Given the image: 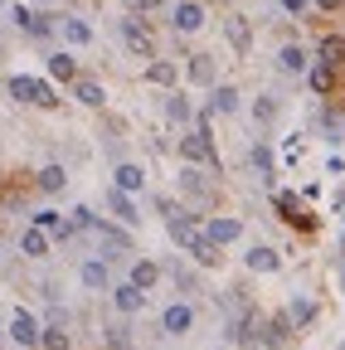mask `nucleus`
<instances>
[{
    "mask_svg": "<svg viewBox=\"0 0 345 350\" xmlns=\"http://www.w3.org/2000/svg\"><path fill=\"white\" fill-rule=\"evenodd\" d=\"M180 156L190 165H214V142H209V112L195 122V131H185L180 137Z\"/></svg>",
    "mask_w": 345,
    "mask_h": 350,
    "instance_id": "1",
    "label": "nucleus"
},
{
    "mask_svg": "<svg viewBox=\"0 0 345 350\" xmlns=\"http://www.w3.org/2000/svg\"><path fill=\"white\" fill-rule=\"evenodd\" d=\"M10 98H15V103H34V107H59L54 83H44V78H25V73L10 78Z\"/></svg>",
    "mask_w": 345,
    "mask_h": 350,
    "instance_id": "2",
    "label": "nucleus"
},
{
    "mask_svg": "<svg viewBox=\"0 0 345 350\" xmlns=\"http://www.w3.org/2000/svg\"><path fill=\"white\" fill-rule=\"evenodd\" d=\"M93 234H98V258H102V262L132 253V234H122L117 224H93Z\"/></svg>",
    "mask_w": 345,
    "mask_h": 350,
    "instance_id": "3",
    "label": "nucleus"
},
{
    "mask_svg": "<svg viewBox=\"0 0 345 350\" xmlns=\"http://www.w3.org/2000/svg\"><path fill=\"white\" fill-rule=\"evenodd\" d=\"M117 29H122V44L132 49L137 59H151L156 49H151V34H146V25L137 20V15H126V20H117Z\"/></svg>",
    "mask_w": 345,
    "mask_h": 350,
    "instance_id": "4",
    "label": "nucleus"
},
{
    "mask_svg": "<svg viewBox=\"0 0 345 350\" xmlns=\"http://www.w3.org/2000/svg\"><path fill=\"white\" fill-rule=\"evenodd\" d=\"M273 204H277V214L287 219V224H296V229H316V214L301 209V200H296L292 190H277V195H273Z\"/></svg>",
    "mask_w": 345,
    "mask_h": 350,
    "instance_id": "5",
    "label": "nucleus"
},
{
    "mask_svg": "<svg viewBox=\"0 0 345 350\" xmlns=\"http://www.w3.org/2000/svg\"><path fill=\"white\" fill-rule=\"evenodd\" d=\"M112 306H117L122 317H132V312H141V306H146V292H141L132 278H126V282H117V287H112Z\"/></svg>",
    "mask_w": 345,
    "mask_h": 350,
    "instance_id": "6",
    "label": "nucleus"
},
{
    "mask_svg": "<svg viewBox=\"0 0 345 350\" xmlns=\"http://www.w3.org/2000/svg\"><path fill=\"white\" fill-rule=\"evenodd\" d=\"M190 326H195V312L185 301H176V306H165V312H161V331L165 336H185Z\"/></svg>",
    "mask_w": 345,
    "mask_h": 350,
    "instance_id": "7",
    "label": "nucleus"
},
{
    "mask_svg": "<svg viewBox=\"0 0 345 350\" xmlns=\"http://www.w3.org/2000/svg\"><path fill=\"white\" fill-rule=\"evenodd\" d=\"M170 25H176L180 34H195V29L204 25V5H199V0H180L176 15H170Z\"/></svg>",
    "mask_w": 345,
    "mask_h": 350,
    "instance_id": "8",
    "label": "nucleus"
},
{
    "mask_svg": "<svg viewBox=\"0 0 345 350\" xmlns=\"http://www.w3.org/2000/svg\"><path fill=\"white\" fill-rule=\"evenodd\" d=\"M204 234H209L214 243H219V248H224V243H238V234H243V224H238V219H229V214H214V219H209V224H204Z\"/></svg>",
    "mask_w": 345,
    "mask_h": 350,
    "instance_id": "9",
    "label": "nucleus"
},
{
    "mask_svg": "<svg viewBox=\"0 0 345 350\" xmlns=\"http://www.w3.org/2000/svg\"><path fill=\"white\" fill-rule=\"evenodd\" d=\"M15 25H20L25 34H34V39L54 34V20H49V15H39V10H29V5H15Z\"/></svg>",
    "mask_w": 345,
    "mask_h": 350,
    "instance_id": "10",
    "label": "nucleus"
},
{
    "mask_svg": "<svg viewBox=\"0 0 345 350\" xmlns=\"http://www.w3.org/2000/svg\"><path fill=\"white\" fill-rule=\"evenodd\" d=\"M10 336H15V345H39V336H44V326H39L29 312H15V321H10Z\"/></svg>",
    "mask_w": 345,
    "mask_h": 350,
    "instance_id": "11",
    "label": "nucleus"
},
{
    "mask_svg": "<svg viewBox=\"0 0 345 350\" xmlns=\"http://www.w3.org/2000/svg\"><path fill=\"white\" fill-rule=\"evenodd\" d=\"M243 262H248L253 273H277V268H282V253H277V248H268V243H258V248H248V258H243Z\"/></svg>",
    "mask_w": 345,
    "mask_h": 350,
    "instance_id": "12",
    "label": "nucleus"
},
{
    "mask_svg": "<svg viewBox=\"0 0 345 350\" xmlns=\"http://www.w3.org/2000/svg\"><path fill=\"white\" fill-rule=\"evenodd\" d=\"M165 229H170V239H176V243H190V239L199 234V214H185V209H180V214L165 219Z\"/></svg>",
    "mask_w": 345,
    "mask_h": 350,
    "instance_id": "13",
    "label": "nucleus"
},
{
    "mask_svg": "<svg viewBox=\"0 0 345 350\" xmlns=\"http://www.w3.org/2000/svg\"><path fill=\"white\" fill-rule=\"evenodd\" d=\"M107 209H112V214L122 219V224H126V229H132V224H141V214H137V204H132V195H126V190H117V185H112V195H107Z\"/></svg>",
    "mask_w": 345,
    "mask_h": 350,
    "instance_id": "14",
    "label": "nucleus"
},
{
    "mask_svg": "<svg viewBox=\"0 0 345 350\" xmlns=\"http://www.w3.org/2000/svg\"><path fill=\"white\" fill-rule=\"evenodd\" d=\"M224 34H229V44H234V54H248V49H253V29H248L243 15H229V20H224Z\"/></svg>",
    "mask_w": 345,
    "mask_h": 350,
    "instance_id": "15",
    "label": "nucleus"
},
{
    "mask_svg": "<svg viewBox=\"0 0 345 350\" xmlns=\"http://www.w3.org/2000/svg\"><path fill=\"white\" fill-rule=\"evenodd\" d=\"M185 73H190V83H199V88H214V78H219V68H214L209 54H190Z\"/></svg>",
    "mask_w": 345,
    "mask_h": 350,
    "instance_id": "16",
    "label": "nucleus"
},
{
    "mask_svg": "<svg viewBox=\"0 0 345 350\" xmlns=\"http://www.w3.org/2000/svg\"><path fill=\"white\" fill-rule=\"evenodd\" d=\"M185 248H190V258H195V262H204V268H214V262H219V243H214L204 229H199V234H195Z\"/></svg>",
    "mask_w": 345,
    "mask_h": 350,
    "instance_id": "17",
    "label": "nucleus"
},
{
    "mask_svg": "<svg viewBox=\"0 0 345 350\" xmlns=\"http://www.w3.org/2000/svg\"><path fill=\"white\" fill-rule=\"evenodd\" d=\"M307 83H312V93H321V98H331V93H335V68L316 59V64L307 68Z\"/></svg>",
    "mask_w": 345,
    "mask_h": 350,
    "instance_id": "18",
    "label": "nucleus"
},
{
    "mask_svg": "<svg viewBox=\"0 0 345 350\" xmlns=\"http://www.w3.org/2000/svg\"><path fill=\"white\" fill-rule=\"evenodd\" d=\"M277 68H282V73H307V68H312V54L301 49V44H287V49L277 54Z\"/></svg>",
    "mask_w": 345,
    "mask_h": 350,
    "instance_id": "19",
    "label": "nucleus"
},
{
    "mask_svg": "<svg viewBox=\"0 0 345 350\" xmlns=\"http://www.w3.org/2000/svg\"><path fill=\"white\" fill-rule=\"evenodd\" d=\"M73 98H78L83 107H102V103H107L102 83H93V78H73Z\"/></svg>",
    "mask_w": 345,
    "mask_h": 350,
    "instance_id": "20",
    "label": "nucleus"
},
{
    "mask_svg": "<svg viewBox=\"0 0 345 350\" xmlns=\"http://www.w3.org/2000/svg\"><path fill=\"white\" fill-rule=\"evenodd\" d=\"M287 321H292V331L312 326V321H316V301H312V297H292V306H287Z\"/></svg>",
    "mask_w": 345,
    "mask_h": 350,
    "instance_id": "21",
    "label": "nucleus"
},
{
    "mask_svg": "<svg viewBox=\"0 0 345 350\" xmlns=\"http://www.w3.org/2000/svg\"><path fill=\"white\" fill-rule=\"evenodd\" d=\"M78 282H83V287H93V292H107V262H102V258L83 262V268H78Z\"/></svg>",
    "mask_w": 345,
    "mask_h": 350,
    "instance_id": "22",
    "label": "nucleus"
},
{
    "mask_svg": "<svg viewBox=\"0 0 345 350\" xmlns=\"http://www.w3.org/2000/svg\"><path fill=\"white\" fill-rule=\"evenodd\" d=\"M112 175H117V190H126V195H137V190L146 185V170H141V165H132V161H126V165H117Z\"/></svg>",
    "mask_w": 345,
    "mask_h": 350,
    "instance_id": "23",
    "label": "nucleus"
},
{
    "mask_svg": "<svg viewBox=\"0 0 345 350\" xmlns=\"http://www.w3.org/2000/svg\"><path fill=\"white\" fill-rule=\"evenodd\" d=\"M20 253H25V258H44V253H49V229H39V224H34V229H25Z\"/></svg>",
    "mask_w": 345,
    "mask_h": 350,
    "instance_id": "24",
    "label": "nucleus"
},
{
    "mask_svg": "<svg viewBox=\"0 0 345 350\" xmlns=\"http://www.w3.org/2000/svg\"><path fill=\"white\" fill-rule=\"evenodd\" d=\"M316 59L331 64V68H340V64H345V39H340V34H326V39L316 44Z\"/></svg>",
    "mask_w": 345,
    "mask_h": 350,
    "instance_id": "25",
    "label": "nucleus"
},
{
    "mask_svg": "<svg viewBox=\"0 0 345 350\" xmlns=\"http://www.w3.org/2000/svg\"><path fill=\"white\" fill-rule=\"evenodd\" d=\"M209 112L214 117H229V112H238V88H214V98H209Z\"/></svg>",
    "mask_w": 345,
    "mask_h": 350,
    "instance_id": "26",
    "label": "nucleus"
},
{
    "mask_svg": "<svg viewBox=\"0 0 345 350\" xmlns=\"http://www.w3.org/2000/svg\"><path fill=\"white\" fill-rule=\"evenodd\" d=\"M34 185L44 190V195H59V190L68 185V170H64V165H44V170L34 175Z\"/></svg>",
    "mask_w": 345,
    "mask_h": 350,
    "instance_id": "27",
    "label": "nucleus"
},
{
    "mask_svg": "<svg viewBox=\"0 0 345 350\" xmlns=\"http://www.w3.org/2000/svg\"><path fill=\"white\" fill-rule=\"evenodd\" d=\"M165 117L176 122V126H190V122H195V107H190V98L170 93V98H165Z\"/></svg>",
    "mask_w": 345,
    "mask_h": 350,
    "instance_id": "28",
    "label": "nucleus"
},
{
    "mask_svg": "<svg viewBox=\"0 0 345 350\" xmlns=\"http://www.w3.org/2000/svg\"><path fill=\"white\" fill-rule=\"evenodd\" d=\"M176 78H180V68H176V64H165V59L146 64V83H156V88H176Z\"/></svg>",
    "mask_w": 345,
    "mask_h": 350,
    "instance_id": "29",
    "label": "nucleus"
},
{
    "mask_svg": "<svg viewBox=\"0 0 345 350\" xmlns=\"http://www.w3.org/2000/svg\"><path fill=\"white\" fill-rule=\"evenodd\" d=\"M132 282H137L141 292H151V287L161 282V268H156L151 258H137V262H132Z\"/></svg>",
    "mask_w": 345,
    "mask_h": 350,
    "instance_id": "30",
    "label": "nucleus"
},
{
    "mask_svg": "<svg viewBox=\"0 0 345 350\" xmlns=\"http://www.w3.org/2000/svg\"><path fill=\"white\" fill-rule=\"evenodd\" d=\"M287 331H292V321H287V312H277V317L263 326V345H273V350L287 345Z\"/></svg>",
    "mask_w": 345,
    "mask_h": 350,
    "instance_id": "31",
    "label": "nucleus"
},
{
    "mask_svg": "<svg viewBox=\"0 0 345 350\" xmlns=\"http://www.w3.org/2000/svg\"><path fill=\"white\" fill-rule=\"evenodd\" d=\"M49 73H54L59 83H73V78H78V59H73V54H54V59H49Z\"/></svg>",
    "mask_w": 345,
    "mask_h": 350,
    "instance_id": "32",
    "label": "nucleus"
},
{
    "mask_svg": "<svg viewBox=\"0 0 345 350\" xmlns=\"http://www.w3.org/2000/svg\"><path fill=\"white\" fill-rule=\"evenodd\" d=\"M39 345L44 350H73V336L64 326H44V336H39Z\"/></svg>",
    "mask_w": 345,
    "mask_h": 350,
    "instance_id": "33",
    "label": "nucleus"
},
{
    "mask_svg": "<svg viewBox=\"0 0 345 350\" xmlns=\"http://www.w3.org/2000/svg\"><path fill=\"white\" fill-rule=\"evenodd\" d=\"M102 340H107L112 350H126V345H132V326H126V321H112V326L102 331Z\"/></svg>",
    "mask_w": 345,
    "mask_h": 350,
    "instance_id": "34",
    "label": "nucleus"
},
{
    "mask_svg": "<svg viewBox=\"0 0 345 350\" xmlns=\"http://www.w3.org/2000/svg\"><path fill=\"white\" fill-rule=\"evenodd\" d=\"M64 39L68 44H93V29L83 25V20H64Z\"/></svg>",
    "mask_w": 345,
    "mask_h": 350,
    "instance_id": "35",
    "label": "nucleus"
},
{
    "mask_svg": "<svg viewBox=\"0 0 345 350\" xmlns=\"http://www.w3.org/2000/svg\"><path fill=\"white\" fill-rule=\"evenodd\" d=\"M180 185H185V190H190V195H199V200H209V185H204V180H199V170H195V165H190V170H185V175H180Z\"/></svg>",
    "mask_w": 345,
    "mask_h": 350,
    "instance_id": "36",
    "label": "nucleus"
},
{
    "mask_svg": "<svg viewBox=\"0 0 345 350\" xmlns=\"http://www.w3.org/2000/svg\"><path fill=\"white\" fill-rule=\"evenodd\" d=\"M253 165H258L263 180H273V151H268V146H253Z\"/></svg>",
    "mask_w": 345,
    "mask_h": 350,
    "instance_id": "37",
    "label": "nucleus"
},
{
    "mask_svg": "<svg viewBox=\"0 0 345 350\" xmlns=\"http://www.w3.org/2000/svg\"><path fill=\"white\" fill-rule=\"evenodd\" d=\"M253 117H258V122H273V117H277V98H258V103H253Z\"/></svg>",
    "mask_w": 345,
    "mask_h": 350,
    "instance_id": "38",
    "label": "nucleus"
},
{
    "mask_svg": "<svg viewBox=\"0 0 345 350\" xmlns=\"http://www.w3.org/2000/svg\"><path fill=\"white\" fill-rule=\"evenodd\" d=\"M34 224H39V229H49V234H54V229L64 224V219H59V209H39V214H34Z\"/></svg>",
    "mask_w": 345,
    "mask_h": 350,
    "instance_id": "39",
    "label": "nucleus"
},
{
    "mask_svg": "<svg viewBox=\"0 0 345 350\" xmlns=\"http://www.w3.org/2000/svg\"><path fill=\"white\" fill-rule=\"evenodd\" d=\"M132 15H151V10H161V0H122Z\"/></svg>",
    "mask_w": 345,
    "mask_h": 350,
    "instance_id": "40",
    "label": "nucleus"
},
{
    "mask_svg": "<svg viewBox=\"0 0 345 350\" xmlns=\"http://www.w3.org/2000/svg\"><path fill=\"white\" fill-rule=\"evenodd\" d=\"M277 5H282L287 15H301V10H307V0H277Z\"/></svg>",
    "mask_w": 345,
    "mask_h": 350,
    "instance_id": "41",
    "label": "nucleus"
},
{
    "mask_svg": "<svg viewBox=\"0 0 345 350\" xmlns=\"http://www.w3.org/2000/svg\"><path fill=\"white\" fill-rule=\"evenodd\" d=\"M316 5H321V10H340V0H316Z\"/></svg>",
    "mask_w": 345,
    "mask_h": 350,
    "instance_id": "42",
    "label": "nucleus"
},
{
    "mask_svg": "<svg viewBox=\"0 0 345 350\" xmlns=\"http://www.w3.org/2000/svg\"><path fill=\"white\" fill-rule=\"evenodd\" d=\"M340 292H345V268H340Z\"/></svg>",
    "mask_w": 345,
    "mask_h": 350,
    "instance_id": "43",
    "label": "nucleus"
},
{
    "mask_svg": "<svg viewBox=\"0 0 345 350\" xmlns=\"http://www.w3.org/2000/svg\"><path fill=\"white\" fill-rule=\"evenodd\" d=\"M0 340H5V331H0Z\"/></svg>",
    "mask_w": 345,
    "mask_h": 350,
    "instance_id": "44",
    "label": "nucleus"
},
{
    "mask_svg": "<svg viewBox=\"0 0 345 350\" xmlns=\"http://www.w3.org/2000/svg\"><path fill=\"white\" fill-rule=\"evenodd\" d=\"M340 350H345V340H340Z\"/></svg>",
    "mask_w": 345,
    "mask_h": 350,
    "instance_id": "45",
    "label": "nucleus"
},
{
    "mask_svg": "<svg viewBox=\"0 0 345 350\" xmlns=\"http://www.w3.org/2000/svg\"><path fill=\"white\" fill-rule=\"evenodd\" d=\"M0 253H5V248H0Z\"/></svg>",
    "mask_w": 345,
    "mask_h": 350,
    "instance_id": "46",
    "label": "nucleus"
}]
</instances>
